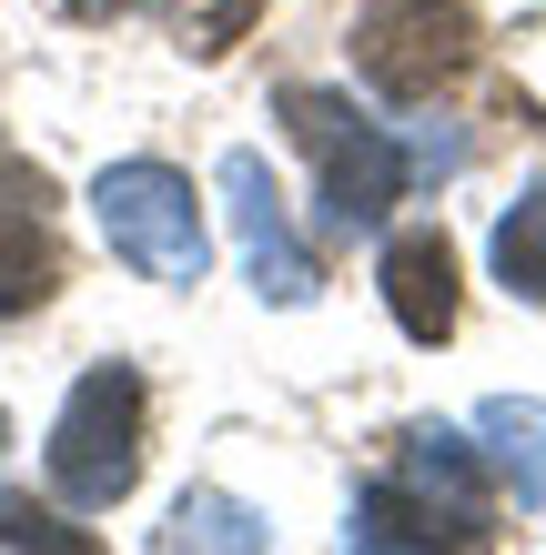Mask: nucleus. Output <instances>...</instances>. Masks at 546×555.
Masks as SVG:
<instances>
[{
	"label": "nucleus",
	"mask_w": 546,
	"mask_h": 555,
	"mask_svg": "<svg viewBox=\"0 0 546 555\" xmlns=\"http://www.w3.org/2000/svg\"><path fill=\"white\" fill-rule=\"evenodd\" d=\"M405 162H415V172H456V162H466V132H435V121H415V132H405Z\"/></svg>",
	"instance_id": "obj_14"
},
{
	"label": "nucleus",
	"mask_w": 546,
	"mask_h": 555,
	"mask_svg": "<svg viewBox=\"0 0 546 555\" xmlns=\"http://www.w3.org/2000/svg\"><path fill=\"white\" fill-rule=\"evenodd\" d=\"M51 485L81 515H102L142 485V374L132 364H91L72 384V404L51 424Z\"/></svg>",
	"instance_id": "obj_2"
},
{
	"label": "nucleus",
	"mask_w": 546,
	"mask_h": 555,
	"mask_svg": "<svg viewBox=\"0 0 546 555\" xmlns=\"http://www.w3.org/2000/svg\"><path fill=\"white\" fill-rule=\"evenodd\" d=\"M405 485L426 505H445L466 535H486V465H475V444L466 435H445V424H415L405 435Z\"/></svg>",
	"instance_id": "obj_9"
},
{
	"label": "nucleus",
	"mask_w": 546,
	"mask_h": 555,
	"mask_svg": "<svg viewBox=\"0 0 546 555\" xmlns=\"http://www.w3.org/2000/svg\"><path fill=\"white\" fill-rule=\"evenodd\" d=\"M475 444H486V465L517 485V495L546 515V404H526V395H496L486 414H475Z\"/></svg>",
	"instance_id": "obj_11"
},
{
	"label": "nucleus",
	"mask_w": 546,
	"mask_h": 555,
	"mask_svg": "<svg viewBox=\"0 0 546 555\" xmlns=\"http://www.w3.org/2000/svg\"><path fill=\"white\" fill-rule=\"evenodd\" d=\"M0 545H30V555H102L81 526H61V515L30 505V495H0Z\"/></svg>",
	"instance_id": "obj_13"
},
{
	"label": "nucleus",
	"mask_w": 546,
	"mask_h": 555,
	"mask_svg": "<svg viewBox=\"0 0 546 555\" xmlns=\"http://www.w3.org/2000/svg\"><path fill=\"white\" fill-rule=\"evenodd\" d=\"M384 304H395V323L415 344L456 334V253H445V233H395L384 243Z\"/></svg>",
	"instance_id": "obj_8"
},
{
	"label": "nucleus",
	"mask_w": 546,
	"mask_h": 555,
	"mask_svg": "<svg viewBox=\"0 0 546 555\" xmlns=\"http://www.w3.org/2000/svg\"><path fill=\"white\" fill-rule=\"evenodd\" d=\"M475 535L456 526L445 505H426L405 475H384L355 495V515H344V555H466Z\"/></svg>",
	"instance_id": "obj_7"
},
{
	"label": "nucleus",
	"mask_w": 546,
	"mask_h": 555,
	"mask_svg": "<svg viewBox=\"0 0 546 555\" xmlns=\"http://www.w3.org/2000/svg\"><path fill=\"white\" fill-rule=\"evenodd\" d=\"M41 172H21L11 152H0V313H30L51 304L61 283V253H51V222H41Z\"/></svg>",
	"instance_id": "obj_6"
},
{
	"label": "nucleus",
	"mask_w": 546,
	"mask_h": 555,
	"mask_svg": "<svg viewBox=\"0 0 546 555\" xmlns=\"http://www.w3.org/2000/svg\"><path fill=\"white\" fill-rule=\"evenodd\" d=\"M91 212H102V233L122 263H142L152 283H203L213 243H203V212H192V182L173 162H112L102 182H91Z\"/></svg>",
	"instance_id": "obj_3"
},
{
	"label": "nucleus",
	"mask_w": 546,
	"mask_h": 555,
	"mask_svg": "<svg viewBox=\"0 0 546 555\" xmlns=\"http://www.w3.org/2000/svg\"><path fill=\"white\" fill-rule=\"evenodd\" d=\"M355 61L384 102H435L475 61V11L466 0H384L355 21Z\"/></svg>",
	"instance_id": "obj_4"
},
{
	"label": "nucleus",
	"mask_w": 546,
	"mask_h": 555,
	"mask_svg": "<svg viewBox=\"0 0 546 555\" xmlns=\"http://www.w3.org/2000/svg\"><path fill=\"white\" fill-rule=\"evenodd\" d=\"M283 121H294V142L325 162V222L334 233H374V222L405 203V182H415L405 142L384 132V121H365L344 91H283Z\"/></svg>",
	"instance_id": "obj_1"
},
{
	"label": "nucleus",
	"mask_w": 546,
	"mask_h": 555,
	"mask_svg": "<svg viewBox=\"0 0 546 555\" xmlns=\"http://www.w3.org/2000/svg\"><path fill=\"white\" fill-rule=\"evenodd\" d=\"M163 555H274V526L253 515L243 495H213V485H192L163 526Z\"/></svg>",
	"instance_id": "obj_10"
},
{
	"label": "nucleus",
	"mask_w": 546,
	"mask_h": 555,
	"mask_svg": "<svg viewBox=\"0 0 546 555\" xmlns=\"http://www.w3.org/2000/svg\"><path fill=\"white\" fill-rule=\"evenodd\" d=\"M81 21H112V11H142V0H72Z\"/></svg>",
	"instance_id": "obj_15"
},
{
	"label": "nucleus",
	"mask_w": 546,
	"mask_h": 555,
	"mask_svg": "<svg viewBox=\"0 0 546 555\" xmlns=\"http://www.w3.org/2000/svg\"><path fill=\"white\" fill-rule=\"evenodd\" d=\"M496 283L526 293V304H546V182H526L517 212L496 222Z\"/></svg>",
	"instance_id": "obj_12"
},
{
	"label": "nucleus",
	"mask_w": 546,
	"mask_h": 555,
	"mask_svg": "<svg viewBox=\"0 0 546 555\" xmlns=\"http://www.w3.org/2000/svg\"><path fill=\"white\" fill-rule=\"evenodd\" d=\"M223 203H233V233H243V263L264 283V304H314V253L294 243V212L264 172V152H223Z\"/></svg>",
	"instance_id": "obj_5"
}]
</instances>
